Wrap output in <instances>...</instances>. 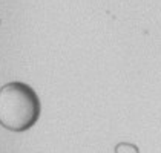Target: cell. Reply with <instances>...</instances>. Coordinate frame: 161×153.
I'll return each instance as SVG.
<instances>
[{
    "mask_svg": "<svg viewBox=\"0 0 161 153\" xmlns=\"http://www.w3.org/2000/svg\"><path fill=\"white\" fill-rule=\"evenodd\" d=\"M36 116V100L20 84L0 90V123L5 127L20 130L28 127Z\"/></svg>",
    "mask_w": 161,
    "mask_h": 153,
    "instance_id": "cell-1",
    "label": "cell"
}]
</instances>
